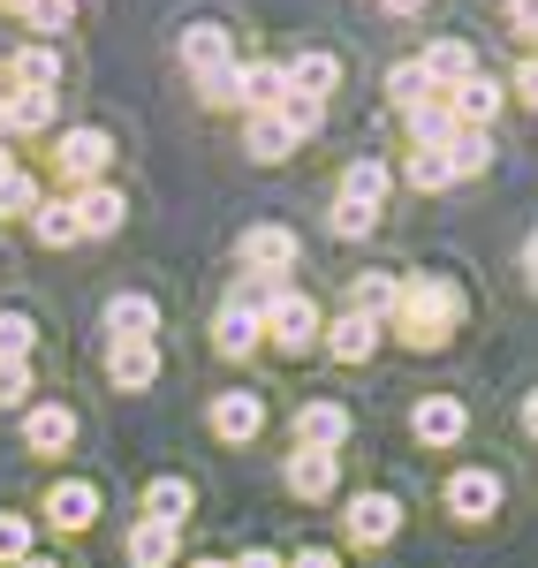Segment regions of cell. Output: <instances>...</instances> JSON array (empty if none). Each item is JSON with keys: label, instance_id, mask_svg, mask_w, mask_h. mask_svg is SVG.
<instances>
[{"label": "cell", "instance_id": "obj_46", "mask_svg": "<svg viewBox=\"0 0 538 568\" xmlns=\"http://www.w3.org/2000/svg\"><path fill=\"white\" fill-rule=\"evenodd\" d=\"M516 99H524V106H538V53L516 69Z\"/></svg>", "mask_w": 538, "mask_h": 568}, {"label": "cell", "instance_id": "obj_35", "mask_svg": "<svg viewBox=\"0 0 538 568\" xmlns=\"http://www.w3.org/2000/svg\"><path fill=\"white\" fill-rule=\"evenodd\" d=\"M39 205H45L39 175H23V168H16V175H0V220H31Z\"/></svg>", "mask_w": 538, "mask_h": 568}, {"label": "cell", "instance_id": "obj_28", "mask_svg": "<svg viewBox=\"0 0 538 568\" xmlns=\"http://www.w3.org/2000/svg\"><path fill=\"white\" fill-rule=\"evenodd\" d=\"M334 84H342V61H334L326 45H312V53H296V61H288V91H312V99H326Z\"/></svg>", "mask_w": 538, "mask_h": 568}, {"label": "cell", "instance_id": "obj_43", "mask_svg": "<svg viewBox=\"0 0 538 568\" xmlns=\"http://www.w3.org/2000/svg\"><path fill=\"white\" fill-rule=\"evenodd\" d=\"M288 568H342V554H334V546H296Z\"/></svg>", "mask_w": 538, "mask_h": 568}, {"label": "cell", "instance_id": "obj_37", "mask_svg": "<svg viewBox=\"0 0 538 568\" xmlns=\"http://www.w3.org/2000/svg\"><path fill=\"white\" fill-rule=\"evenodd\" d=\"M326 227H334L342 243H364V235L379 227V205H364V197H334V213H326Z\"/></svg>", "mask_w": 538, "mask_h": 568}, {"label": "cell", "instance_id": "obj_3", "mask_svg": "<svg viewBox=\"0 0 538 568\" xmlns=\"http://www.w3.org/2000/svg\"><path fill=\"white\" fill-rule=\"evenodd\" d=\"M318 342H326V311H318L304 288H281L266 304V349L296 364V356H312Z\"/></svg>", "mask_w": 538, "mask_h": 568}, {"label": "cell", "instance_id": "obj_45", "mask_svg": "<svg viewBox=\"0 0 538 568\" xmlns=\"http://www.w3.org/2000/svg\"><path fill=\"white\" fill-rule=\"evenodd\" d=\"M508 23H516L524 39H538V0H508Z\"/></svg>", "mask_w": 538, "mask_h": 568}, {"label": "cell", "instance_id": "obj_39", "mask_svg": "<svg viewBox=\"0 0 538 568\" xmlns=\"http://www.w3.org/2000/svg\"><path fill=\"white\" fill-rule=\"evenodd\" d=\"M8 69H16V77H23L31 91H53V77H61V61H53V45H23V53H16Z\"/></svg>", "mask_w": 538, "mask_h": 568}, {"label": "cell", "instance_id": "obj_30", "mask_svg": "<svg viewBox=\"0 0 538 568\" xmlns=\"http://www.w3.org/2000/svg\"><path fill=\"white\" fill-rule=\"evenodd\" d=\"M39 554V524L23 508H0V568H23Z\"/></svg>", "mask_w": 538, "mask_h": 568}, {"label": "cell", "instance_id": "obj_6", "mask_svg": "<svg viewBox=\"0 0 538 568\" xmlns=\"http://www.w3.org/2000/svg\"><path fill=\"white\" fill-rule=\"evenodd\" d=\"M99 508H106V500H99V485H91V478H53L39 493V524L61 530V538H84V530L99 524Z\"/></svg>", "mask_w": 538, "mask_h": 568}, {"label": "cell", "instance_id": "obj_40", "mask_svg": "<svg viewBox=\"0 0 538 568\" xmlns=\"http://www.w3.org/2000/svg\"><path fill=\"white\" fill-rule=\"evenodd\" d=\"M69 16H77V0H23V23H31L39 39H53V31H69Z\"/></svg>", "mask_w": 538, "mask_h": 568}, {"label": "cell", "instance_id": "obj_1", "mask_svg": "<svg viewBox=\"0 0 538 568\" xmlns=\"http://www.w3.org/2000/svg\"><path fill=\"white\" fill-rule=\"evenodd\" d=\"M463 288H455L448 273H403V311L387 318L395 326V342L417 356H440L455 342V326H463Z\"/></svg>", "mask_w": 538, "mask_h": 568}, {"label": "cell", "instance_id": "obj_11", "mask_svg": "<svg viewBox=\"0 0 538 568\" xmlns=\"http://www.w3.org/2000/svg\"><path fill=\"white\" fill-rule=\"evenodd\" d=\"M296 447H326V455H342L349 433H357V417H349V402H334V394H318V402H296Z\"/></svg>", "mask_w": 538, "mask_h": 568}, {"label": "cell", "instance_id": "obj_10", "mask_svg": "<svg viewBox=\"0 0 538 568\" xmlns=\"http://www.w3.org/2000/svg\"><path fill=\"white\" fill-rule=\"evenodd\" d=\"M106 160H114V136L106 130H61L53 136V168H61V182H106Z\"/></svg>", "mask_w": 538, "mask_h": 568}, {"label": "cell", "instance_id": "obj_32", "mask_svg": "<svg viewBox=\"0 0 538 568\" xmlns=\"http://www.w3.org/2000/svg\"><path fill=\"white\" fill-rule=\"evenodd\" d=\"M455 130H463V122L448 114V99H433V106H417V114H409V144H425V152L455 144Z\"/></svg>", "mask_w": 538, "mask_h": 568}, {"label": "cell", "instance_id": "obj_17", "mask_svg": "<svg viewBox=\"0 0 538 568\" xmlns=\"http://www.w3.org/2000/svg\"><path fill=\"white\" fill-rule=\"evenodd\" d=\"M122 561H130V568H175L182 561V530L136 516V524L122 530Z\"/></svg>", "mask_w": 538, "mask_h": 568}, {"label": "cell", "instance_id": "obj_23", "mask_svg": "<svg viewBox=\"0 0 538 568\" xmlns=\"http://www.w3.org/2000/svg\"><path fill=\"white\" fill-rule=\"evenodd\" d=\"M296 144H304V136L288 130V114H281V106H273V114H251V122H243V152H251L258 168H273V160H288Z\"/></svg>", "mask_w": 538, "mask_h": 568}, {"label": "cell", "instance_id": "obj_14", "mask_svg": "<svg viewBox=\"0 0 538 568\" xmlns=\"http://www.w3.org/2000/svg\"><path fill=\"white\" fill-rule=\"evenodd\" d=\"M281 485H288L296 500H334V493H342V455H326V447H288Z\"/></svg>", "mask_w": 538, "mask_h": 568}, {"label": "cell", "instance_id": "obj_5", "mask_svg": "<svg viewBox=\"0 0 538 568\" xmlns=\"http://www.w3.org/2000/svg\"><path fill=\"white\" fill-rule=\"evenodd\" d=\"M409 439L433 447V455L463 447V439H470V402H463V394H417V402H409Z\"/></svg>", "mask_w": 538, "mask_h": 568}, {"label": "cell", "instance_id": "obj_42", "mask_svg": "<svg viewBox=\"0 0 538 568\" xmlns=\"http://www.w3.org/2000/svg\"><path fill=\"white\" fill-rule=\"evenodd\" d=\"M0 409H31V364H0Z\"/></svg>", "mask_w": 538, "mask_h": 568}, {"label": "cell", "instance_id": "obj_4", "mask_svg": "<svg viewBox=\"0 0 538 568\" xmlns=\"http://www.w3.org/2000/svg\"><path fill=\"white\" fill-rule=\"evenodd\" d=\"M342 538H349L357 554L395 546V538H403V500H395V493H379V485L349 493V500H342Z\"/></svg>", "mask_w": 538, "mask_h": 568}, {"label": "cell", "instance_id": "obj_20", "mask_svg": "<svg viewBox=\"0 0 538 568\" xmlns=\"http://www.w3.org/2000/svg\"><path fill=\"white\" fill-rule=\"evenodd\" d=\"M500 99H508V91H500L494 77H486V69H478V77H463V84L448 91V114H455V122H463V130H494Z\"/></svg>", "mask_w": 538, "mask_h": 568}, {"label": "cell", "instance_id": "obj_22", "mask_svg": "<svg viewBox=\"0 0 538 568\" xmlns=\"http://www.w3.org/2000/svg\"><path fill=\"white\" fill-rule=\"evenodd\" d=\"M349 311H364V318H395L403 311V273H379V265H364L357 281H349Z\"/></svg>", "mask_w": 538, "mask_h": 568}, {"label": "cell", "instance_id": "obj_18", "mask_svg": "<svg viewBox=\"0 0 538 568\" xmlns=\"http://www.w3.org/2000/svg\"><path fill=\"white\" fill-rule=\"evenodd\" d=\"M136 508H144V516H152V524H190V508H197V485L182 478V470H160V478L144 485V493H136Z\"/></svg>", "mask_w": 538, "mask_h": 568}, {"label": "cell", "instance_id": "obj_13", "mask_svg": "<svg viewBox=\"0 0 538 568\" xmlns=\"http://www.w3.org/2000/svg\"><path fill=\"white\" fill-rule=\"evenodd\" d=\"M379 342H387V326H379V318H364V311H334L318 349L334 356V364H349V372H357V364H372V356H379Z\"/></svg>", "mask_w": 538, "mask_h": 568}, {"label": "cell", "instance_id": "obj_38", "mask_svg": "<svg viewBox=\"0 0 538 568\" xmlns=\"http://www.w3.org/2000/svg\"><path fill=\"white\" fill-rule=\"evenodd\" d=\"M197 99H205V106H243V61L205 69V77H197Z\"/></svg>", "mask_w": 538, "mask_h": 568}, {"label": "cell", "instance_id": "obj_29", "mask_svg": "<svg viewBox=\"0 0 538 568\" xmlns=\"http://www.w3.org/2000/svg\"><path fill=\"white\" fill-rule=\"evenodd\" d=\"M433 77H425V61H417V53H409V61H395V69H387V99H395V106H403V114H417V106H433Z\"/></svg>", "mask_w": 538, "mask_h": 568}, {"label": "cell", "instance_id": "obj_52", "mask_svg": "<svg viewBox=\"0 0 538 568\" xmlns=\"http://www.w3.org/2000/svg\"><path fill=\"white\" fill-rule=\"evenodd\" d=\"M0 175H16V160H8V144H0Z\"/></svg>", "mask_w": 538, "mask_h": 568}, {"label": "cell", "instance_id": "obj_24", "mask_svg": "<svg viewBox=\"0 0 538 568\" xmlns=\"http://www.w3.org/2000/svg\"><path fill=\"white\" fill-rule=\"evenodd\" d=\"M0 130H8V136H31V130H53V91H31V84L0 91Z\"/></svg>", "mask_w": 538, "mask_h": 568}, {"label": "cell", "instance_id": "obj_48", "mask_svg": "<svg viewBox=\"0 0 538 568\" xmlns=\"http://www.w3.org/2000/svg\"><path fill=\"white\" fill-rule=\"evenodd\" d=\"M524 288H531V296H538V235H531V243H524Z\"/></svg>", "mask_w": 538, "mask_h": 568}, {"label": "cell", "instance_id": "obj_50", "mask_svg": "<svg viewBox=\"0 0 538 568\" xmlns=\"http://www.w3.org/2000/svg\"><path fill=\"white\" fill-rule=\"evenodd\" d=\"M23 568H61V554H31V561H23Z\"/></svg>", "mask_w": 538, "mask_h": 568}, {"label": "cell", "instance_id": "obj_44", "mask_svg": "<svg viewBox=\"0 0 538 568\" xmlns=\"http://www.w3.org/2000/svg\"><path fill=\"white\" fill-rule=\"evenodd\" d=\"M227 568H288V554H273V546H243Z\"/></svg>", "mask_w": 538, "mask_h": 568}, {"label": "cell", "instance_id": "obj_12", "mask_svg": "<svg viewBox=\"0 0 538 568\" xmlns=\"http://www.w3.org/2000/svg\"><path fill=\"white\" fill-rule=\"evenodd\" d=\"M205 425H213V439H227V447H251V439L266 433V402L251 387H227L205 402Z\"/></svg>", "mask_w": 538, "mask_h": 568}, {"label": "cell", "instance_id": "obj_16", "mask_svg": "<svg viewBox=\"0 0 538 568\" xmlns=\"http://www.w3.org/2000/svg\"><path fill=\"white\" fill-rule=\"evenodd\" d=\"M99 326H106V342H160V304L144 288H122V296H106Z\"/></svg>", "mask_w": 538, "mask_h": 568}, {"label": "cell", "instance_id": "obj_8", "mask_svg": "<svg viewBox=\"0 0 538 568\" xmlns=\"http://www.w3.org/2000/svg\"><path fill=\"white\" fill-rule=\"evenodd\" d=\"M77 433H84V417H77L69 402H31V409H23V447H31L39 463H61V455L77 447Z\"/></svg>", "mask_w": 538, "mask_h": 568}, {"label": "cell", "instance_id": "obj_15", "mask_svg": "<svg viewBox=\"0 0 538 568\" xmlns=\"http://www.w3.org/2000/svg\"><path fill=\"white\" fill-rule=\"evenodd\" d=\"M160 372H168L160 342H106V387L114 394H144Z\"/></svg>", "mask_w": 538, "mask_h": 568}, {"label": "cell", "instance_id": "obj_31", "mask_svg": "<svg viewBox=\"0 0 538 568\" xmlns=\"http://www.w3.org/2000/svg\"><path fill=\"white\" fill-rule=\"evenodd\" d=\"M448 168H455V182L486 175V168H494V136H486V130H455V144H448Z\"/></svg>", "mask_w": 538, "mask_h": 568}, {"label": "cell", "instance_id": "obj_41", "mask_svg": "<svg viewBox=\"0 0 538 568\" xmlns=\"http://www.w3.org/2000/svg\"><path fill=\"white\" fill-rule=\"evenodd\" d=\"M281 114H288V130H296V136H318V122H326V99H312V91H288V99H281Z\"/></svg>", "mask_w": 538, "mask_h": 568}, {"label": "cell", "instance_id": "obj_21", "mask_svg": "<svg viewBox=\"0 0 538 568\" xmlns=\"http://www.w3.org/2000/svg\"><path fill=\"white\" fill-rule=\"evenodd\" d=\"M175 61L190 69V77H205V69H227V61H235V39H227L221 23H190V31L175 39Z\"/></svg>", "mask_w": 538, "mask_h": 568}, {"label": "cell", "instance_id": "obj_19", "mask_svg": "<svg viewBox=\"0 0 538 568\" xmlns=\"http://www.w3.org/2000/svg\"><path fill=\"white\" fill-rule=\"evenodd\" d=\"M69 205H77V220H84V235H122V220H130V197H122L114 182L69 190Z\"/></svg>", "mask_w": 538, "mask_h": 568}, {"label": "cell", "instance_id": "obj_2", "mask_svg": "<svg viewBox=\"0 0 538 568\" xmlns=\"http://www.w3.org/2000/svg\"><path fill=\"white\" fill-rule=\"evenodd\" d=\"M500 500H508V478H500L494 463H463V470L440 478V508H448V524H463V530L494 524Z\"/></svg>", "mask_w": 538, "mask_h": 568}, {"label": "cell", "instance_id": "obj_51", "mask_svg": "<svg viewBox=\"0 0 538 568\" xmlns=\"http://www.w3.org/2000/svg\"><path fill=\"white\" fill-rule=\"evenodd\" d=\"M182 568H227V561H221V554H197V561H182Z\"/></svg>", "mask_w": 538, "mask_h": 568}, {"label": "cell", "instance_id": "obj_34", "mask_svg": "<svg viewBox=\"0 0 538 568\" xmlns=\"http://www.w3.org/2000/svg\"><path fill=\"white\" fill-rule=\"evenodd\" d=\"M403 182L409 190H448L455 168H448V144L440 152H425V144H409V160H403Z\"/></svg>", "mask_w": 538, "mask_h": 568}, {"label": "cell", "instance_id": "obj_7", "mask_svg": "<svg viewBox=\"0 0 538 568\" xmlns=\"http://www.w3.org/2000/svg\"><path fill=\"white\" fill-rule=\"evenodd\" d=\"M296 227H281V220H258V227H243L235 235V258L243 273H258V281H288V265H296Z\"/></svg>", "mask_w": 538, "mask_h": 568}, {"label": "cell", "instance_id": "obj_9", "mask_svg": "<svg viewBox=\"0 0 538 568\" xmlns=\"http://www.w3.org/2000/svg\"><path fill=\"white\" fill-rule=\"evenodd\" d=\"M213 349H221L227 364H251V356L266 349V311L243 304V296H227V304L213 311Z\"/></svg>", "mask_w": 538, "mask_h": 568}, {"label": "cell", "instance_id": "obj_26", "mask_svg": "<svg viewBox=\"0 0 538 568\" xmlns=\"http://www.w3.org/2000/svg\"><path fill=\"white\" fill-rule=\"evenodd\" d=\"M417 61H425V77H433L440 91H455L463 77H478V53H470L463 39H433L425 53H417Z\"/></svg>", "mask_w": 538, "mask_h": 568}, {"label": "cell", "instance_id": "obj_25", "mask_svg": "<svg viewBox=\"0 0 538 568\" xmlns=\"http://www.w3.org/2000/svg\"><path fill=\"white\" fill-rule=\"evenodd\" d=\"M31 235H39L45 251H77V243H84V220H77L69 197H45L39 213H31Z\"/></svg>", "mask_w": 538, "mask_h": 568}, {"label": "cell", "instance_id": "obj_33", "mask_svg": "<svg viewBox=\"0 0 538 568\" xmlns=\"http://www.w3.org/2000/svg\"><path fill=\"white\" fill-rule=\"evenodd\" d=\"M39 349V318L31 311H0V364H31Z\"/></svg>", "mask_w": 538, "mask_h": 568}, {"label": "cell", "instance_id": "obj_27", "mask_svg": "<svg viewBox=\"0 0 538 568\" xmlns=\"http://www.w3.org/2000/svg\"><path fill=\"white\" fill-rule=\"evenodd\" d=\"M281 99H288V61H243V106L273 114Z\"/></svg>", "mask_w": 538, "mask_h": 568}, {"label": "cell", "instance_id": "obj_47", "mask_svg": "<svg viewBox=\"0 0 538 568\" xmlns=\"http://www.w3.org/2000/svg\"><path fill=\"white\" fill-rule=\"evenodd\" d=\"M516 425H524V433H531V439H538V387H531V394H524V409H516Z\"/></svg>", "mask_w": 538, "mask_h": 568}, {"label": "cell", "instance_id": "obj_36", "mask_svg": "<svg viewBox=\"0 0 538 568\" xmlns=\"http://www.w3.org/2000/svg\"><path fill=\"white\" fill-rule=\"evenodd\" d=\"M387 160H349V168H342V197H364V205H379V197H387Z\"/></svg>", "mask_w": 538, "mask_h": 568}, {"label": "cell", "instance_id": "obj_49", "mask_svg": "<svg viewBox=\"0 0 538 568\" xmlns=\"http://www.w3.org/2000/svg\"><path fill=\"white\" fill-rule=\"evenodd\" d=\"M379 8H387V16H417L425 0H379Z\"/></svg>", "mask_w": 538, "mask_h": 568}]
</instances>
